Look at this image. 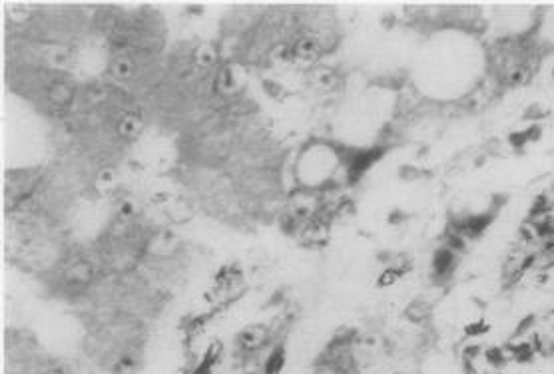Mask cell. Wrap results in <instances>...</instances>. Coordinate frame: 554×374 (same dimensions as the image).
I'll return each instance as SVG.
<instances>
[{"label": "cell", "instance_id": "6", "mask_svg": "<svg viewBox=\"0 0 554 374\" xmlns=\"http://www.w3.org/2000/svg\"><path fill=\"white\" fill-rule=\"evenodd\" d=\"M195 62L200 64V66H204V68H210V66H213L215 64V60H217V52L213 50V46H210V44H204V46H200L198 50H195Z\"/></svg>", "mask_w": 554, "mask_h": 374}, {"label": "cell", "instance_id": "11", "mask_svg": "<svg viewBox=\"0 0 554 374\" xmlns=\"http://www.w3.org/2000/svg\"><path fill=\"white\" fill-rule=\"evenodd\" d=\"M46 374H66V373H64L62 368H52V371H48Z\"/></svg>", "mask_w": 554, "mask_h": 374}, {"label": "cell", "instance_id": "2", "mask_svg": "<svg viewBox=\"0 0 554 374\" xmlns=\"http://www.w3.org/2000/svg\"><path fill=\"white\" fill-rule=\"evenodd\" d=\"M268 340H269L268 329L262 327V324H257V327H248V329H244V331L239 333V337H237V344H239V349L246 351V353H255V351H259L262 346H266Z\"/></svg>", "mask_w": 554, "mask_h": 374}, {"label": "cell", "instance_id": "1", "mask_svg": "<svg viewBox=\"0 0 554 374\" xmlns=\"http://www.w3.org/2000/svg\"><path fill=\"white\" fill-rule=\"evenodd\" d=\"M74 96H76L74 86L70 82H66V80H54L46 90L48 104L56 106V108H68L74 102Z\"/></svg>", "mask_w": 554, "mask_h": 374}, {"label": "cell", "instance_id": "3", "mask_svg": "<svg viewBox=\"0 0 554 374\" xmlns=\"http://www.w3.org/2000/svg\"><path fill=\"white\" fill-rule=\"evenodd\" d=\"M323 52V46H321V40L311 36H303L299 38L293 48H291V54L299 60H315V58L321 56Z\"/></svg>", "mask_w": 554, "mask_h": 374}, {"label": "cell", "instance_id": "9", "mask_svg": "<svg viewBox=\"0 0 554 374\" xmlns=\"http://www.w3.org/2000/svg\"><path fill=\"white\" fill-rule=\"evenodd\" d=\"M264 88H266V94H269L271 98H279L281 92H284V88H281L277 82H271V80H266V82H264Z\"/></svg>", "mask_w": 554, "mask_h": 374}, {"label": "cell", "instance_id": "4", "mask_svg": "<svg viewBox=\"0 0 554 374\" xmlns=\"http://www.w3.org/2000/svg\"><path fill=\"white\" fill-rule=\"evenodd\" d=\"M110 74L114 76L116 80H120V82L134 78V74H136L134 60H132L130 56L118 54V56L112 58V62H110Z\"/></svg>", "mask_w": 554, "mask_h": 374}, {"label": "cell", "instance_id": "8", "mask_svg": "<svg viewBox=\"0 0 554 374\" xmlns=\"http://www.w3.org/2000/svg\"><path fill=\"white\" fill-rule=\"evenodd\" d=\"M217 90L220 92H231L235 90V76L230 68H224L220 76H217Z\"/></svg>", "mask_w": 554, "mask_h": 374}, {"label": "cell", "instance_id": "5", "mask_svg": "<svg viewBox=\"0 0 554 374\" xmlns=\"http://www.w3.org/2000/svg\"><path fill=\"white\" fill-rule=\"evenodd\" d=\"M140 128H142V124H140V120L134 118V116H124V118L118 122V131H120V135H124V138H134L136 133L140 131Z\"/></svg>", "mask_w": 554, "mask_h": 374}, {"label": "cell", "instance_id": "10", "mask_svg": "<svg viewBox=\"0 0 554 374\" xmlns=\"http://www.w3.org/2000/svg\"><path fill=\"white\" fill-rule=\"evenodd\" d=\"M98 182H100V184H112V182H114V171H112V169H104Z\"/></svg>", "mask_w": 554, "mask_h": 374}, {"label": "cell", "instance_id": "7", "mask_svg": "<svg viewBox=\"0 0 554 374\" xmlns=\"http://www.w3.org/2000/svg\"><path fill=\"white\" fill-rule=\"evenodd\" d=\"M286 364V351L284 349H275L269 355L268 362H266V374H279Z\"/></svg>", "mask_w": 554, "mask_h": 374}]
</instances>
